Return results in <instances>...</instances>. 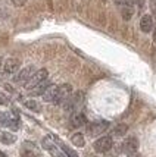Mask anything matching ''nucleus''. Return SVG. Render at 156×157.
<instances>
[{
  "label": "nucleus",
  "instance_id": "obj_1",
  "mask_svg": "<svg viewBox=\"0 0 156 157\" xmlns=\"http://www.w3.org/2000/svg\"><path fill=\"white\" fill-rule=\"evenodd\" d=\"M82 103H84V93L78 91V93L71 94L66 98V101L63 103V109L66 110V112L74 113V112H78V109L82 106Z\"/></svg>",
  "mask_w": 156,
  "mask_h": 157
},
{
  "label": "nucleus",
  "instance_id": "obj_2",
  "mask_svg": "<svg viewBox=\"0 0 156 157\" xmlns=\"http://www.w3.org/2000/svg\"><path fill=\"white\" fill-rule=\"evenodd\" d=\"M71 94H72V87L69 84H61L59 87H56V94H54L53 103L54 104H63Z\"/></svg>",
  "mask_w": 156,
  "mask_h": 157
},
{
  "label": "nucleus",
  "instance_id": "obj_3",
  "mask_svg": "<svg viewBox=\"0 0 156 157\" xmlns=\"http://www.w3.org/2000/svg\"><path fill=\"white\" fill-rule=\"evenodd\" d=\"M108 128H109V122H106V121H97V122L88 123L87 125V134L90 137H97V135H102Z\"/></svg>",
  "mask_w": 156,
  "mask_h": 157
},
{
  "label": "nucleus",
  "instance_id": "obj_4",
  "mask_svg": "<svg viewBox=\"0 0 156 157\" xmlns=\"http://www.w3.org/2000/svg\"><path fill=\"white\" fill-rule=\"evenodd\" d=\"M47 76H49L47 69H40V71H35L34 74H33V76H31V78L28 79V82L25 84V88H27V90L34 88L35 85H38L40 82L46 81V79H47Z\"/></svg>",
  "mask_w": 156,
  "mask_h": 157
},
{
  "label": "nucleus",
  "instance_id": "obj_5",
  "mask_svg": "<svg viewBox=\"0 0 156 157\" xmlns=\"http://www.w3.org/2000/svg\"><path fill=\"white\" fill-rule=\"evenodd\" d=\"M35 72V68L33 65H30V66H25V68L19 71V74L15 76V82L16 84H21V85H25L28 82V79L33 76V74Z\"/></svg>",
  "mask_w": 156,
  "mask_h": 157
},
{
  "label": "nucleus",
  "instance_id": "obj_6",
  "mask_svg": "<svg viewBox=\"0 0 156 157\" xmlns=\"http://www.w3.org/2000/svg\"><path fill=\"white\" fill-rule=\"evenodd\" d=\"M138 140L136 137H128L121 145V151L122 153H127V154H134L137 150H138Z\"/></svg>",
  "mask_w": 156,
  "mask_h": 157
},
{
  "label": "nucleus",
  "instance_id": "obj_7",
  "mask_svg": "<svg viewBox=\"0 0 156 157\" xmlns=\"http://www.w3.org/2000/svg\"><path fill=\"white\" fill-rule=\"evenodd\" d=\"M112 137H100L97 141L94 143V150L97 153H106L112 148Z\"/></svg>",
  "mask_w": 156,
  "mask_h": 157
},
{
  "label": "nucleus",
  "instance_id": "obj_8",
  "mask_svg": "<svg viewBox=\"0 0 156 157\" xmlns=\"http://www.w3.org/2000/svg\"><path fill=\"white\" fill-rule=\"evenodd\" d=\"M155 28V22H153V16L152 15H143L140 19V29L143 33L149 34L150 31H153Z\"/></svg>",
  "mask_w": 156,
  "mask_h": 157
},
{
  "label": "nucleus",
  "instance_id": "obj_9",
  "mask_svg": "<svg viewBox=\"0 0 156 157\" xmlns=\"http://www.w3.org/2000/svg\"><path fill=\"white\" fill-rule=\"evenodd\" d=\"M21 156L22 157H37L38 156V151L33 143H24L22 145V150H21Z\"/></svg>",
  "mask_w": 156,
  "mask_h": 157
},
{
  "label": "nucleus",
  "instance_id": "obj_10",
  "mask_svg": "<svg viewBox=\"0 0 156 157\" xmlns=\"http://www.w3.org/2000/svg\"><path fill=\"white\" fill-rule=\"evenodd\" d=\"M71 125L74 128H81L84 125H87V119L84 116V113L81 112H74L72 116H71Z\"/></svg>",
  "mask_w": 156,
  "mask_h": 157
},
{
  "label": "nucleus",
  "instance_id": "obj_11",
  "mask_svg": "<svg viewBox=\"0 0 156 157\" xmlns=\"http://www.w3.org/2000/svg\"><path fill=\"white\" fill-rule=\"evenodd\" d=\"M19 66H21V62L18 60V59H15V57H10V59L6 60L3 69H5L6 74H15V72L19 69Z\"/></svg>",
  "mask_w": 156,
  "mask_h": 157
},
{
  "label": "nucleus",
  "instance_id": "obj_12",
  "mask_svg": "<svg viewBox=\"0 0 156 157\" xmlns=\"http://www.w3.org/2000/svg\"><path fill=\"white\" fill-rule=\"evenodd\" d=\"M49 85H50V82L46 79V81L40 82L38 85H35L34 88L30 90V94H31V96H41V94H43V93L46 91V88H47Z\"/></svg>",
  "mask_w": 156,
  "mask_h": 157
},
{
  "label": "nucleus",
  "instance_id": "obj_13",
  "mask_svg": "<svg viewBox=\"0 0 156 157\" xmlns=\"http://www.w3.org/2000/svg\"><path fill=\"white\" fill-rule=\"evenodd\" d=\"M43 147L46 148L47 151H50L52 153V156H54V157H61V153H59V150L56 148V145H54L49 138H44L43 140Z\"/></svg>",
  "mask_w": 156,
  "mask_h": 157
},
{
  "label": "nucleus",
  "instance_id": "obj_14",
  "mask_svg": "<svg viewBox=\"0 0 156 157\" xmlns=\"http://www.w3.org/2000/svg\"><path fill=\"white\" fill-rule=\"evenodd\" d=\"M54 94H56V85H52V84H50L41 96H43V100H44V101H53Z\"/></svg>",
  "mask_w": 156,
  "mask_h": 157
},
{
  "label": "nucleus",
  "instance_id": "obj_15",
  "mask_svg": "<svg viewBox=\"0 0 156 157\" xmlns=\"http://www.w3.org/2000/svg\"><path fill=\"white\" fill-rule=\"evenodd\" d=\"M16 141V137H15L14 134H10V132H2L0 134V143L3 144H14Z\"/></svg>",
  "mask_w": 156,
  "mask_h": 157
},
{
  "label": "nucleus",
  "instance_id": "obj_16",
  "mask_svg": "<svg viewBox=\"0 0 156 157\" xmlns=\"http://www.w3.org/2000/svg\"><path fill=\"white\" fill-rule=\"evenodd\" d=\"M127 129H128V126L124 125V123L116 125L115 128H114V131H112V135H114V137H124L125 132H127Z\"/></svg>",
  "mask_w": 156,
  "mask_h": 157
},
{
  "label": "nucleus",
  "instance_id": "obj_17",
  "mask_svg": "<svg viewBox=\"0 0 156 157\" xmlns=\"http://www.w3.org/2000/svg\"><path fill=\"white\" fill-rule=\"evenodd\" d=\"M121 12H122V18L125 21H130L133 13H134V6H122Z\"/></svg>",
  "mask_w": 156,
  "mask_h": 157
},
{
  "label": "nucleus",
  "instance_id": "obj_18",
  "mask_svg": "<svg viewBox=\"0 0 156 157\" xmlns=\"http://www.w3.org/2000/svg\"><path fill=\"white\" fill-rule=\"evenodd\" d=\"M71 141H72V144L77 145V147H84V144H86L82 134H74V135L71 137Z\"/></svg>",
  "mask_w": 156,
  "mask_h": 157
},
{
  "label": "nucleus",
  "instance_id": "obj_19",
  "mask_svg": "<svg viewBox=\"0 0 156 157\" xmlns=\"http://www.w3.org/2000/svg\"><path fill=\"white\" fill-rule=\"evenodd\" d=\"M25 106H27L30 110H34V112H40V106H38V103L34 101V100H27V101H25Z\"/></svg>",
  "mask_w": 156,
  "mask_h": 157
},
{
  "label": "nucleus",
  "instance_id": "obj_20",
  "mask_svg": "<svg viewBox=\"0 0 156 157\" xmlns=\"http://www.w3.org/2000/svg\"><path fill=\"white\" fill-rule=\"evenodd\" d=\"M6 126L7 128H10L12 131H18V128H19V122H18L16 119H12V117H10V119L7 121Z\"/></svg>",
  "mask_w": 156,
  "mask_h": 157
},
{
  "label": "nucleus",
  "instance_id": "obj_21",
  "mask_svg": "<svg viewBox=\"0 0 156 157\" xmlns=\"http://www.w3.org/2000/svg\"><path fill=\"white\" fill-rule=\"evenodd\" d=\"M62 150L65 151V154L68 157H78V154H77L74 150H71L69 147H66V145H62Z\"/></svg>",
  "mask_w": 156,
  "mask_h": 157
},
{
  "label": "nucleus",
  "instance_id": "obj_22",
  "mask_svg": "<svg viewBox=\"0 0 156 157\" xmlns=\"http://www.w3.org/2000/svg\"><path fill=\"white\" fill-rule=\"evenodd\" d=\"M115 3L118 6H133V3H134V0H115Z\"/></svg>",
  "mask_w": 156,
  "mask_h": 157
},
{
  "label": "nucleus",
  "instance_id": "obj_23",
  "mask_svg": "<svg viewBox=\"0 0 156 157\" xmlns=\"http://www.w3.org/2000/svg\"><path fill=\"white\" fill-rule=\"evenodd\" d=\"M10 119V116L7 115V113H0V125H3V126H6L7 121Z\"/></svg>",
  "mask_w": 156,
  "mask_h": 157
},
{
  "label": "nucleus",
  "instance_id": "obj_24",
  "mask_svg": "<svg viewBox=\"0 0 156 157\" xmlns=\"http://www.w3.org/2000/svg\"><path fill=\"white\" fill-rule=\"evenodd\" d=\"M12 3H14L16 7H21V6H24V5L27 3V0H12Z\"/></svg>",
  "mask_w": 156,
  "mask_h": 157
},
{
  "label": "nucleus",
  "instance_id": "obj_25",
  "mask_svg": "<svg viewBox=\"0 0 156 157\" xmlns=\"http://www.w3.org/2000/svg\"><path fill=\"white\" fill-rule=\"evenodd\" d=\"M136 3H137V7H138V9H143V7H144V3H146V0H136Z\"/></svg>",
  "mask_w": 156,
  "mask_h": 157
},
{
  "label": "nucleus",
  "instance_id": "obj_26",
  "mask_svg": "<svg viewBox=\"0 0 156 157\" xmlns=\"http://www.w3.org/2000/svg\"><path fill=\"white\" fill-rule=\"evenodd\" d=\"M7 103V98L3 94H0V104H6Z\"/></svg>",
  "mask_w": 156,
  "mask_h": 157
},
{
  "label": "nucleus",
  "instance_id": "obj_27",
  "mask_svg": "<svg viewBox=\"0 0 156 157\" xmlns=\"http://www.w3.org/2000/svg\"><path fill=\"white\" fill-rule=\"evenodd\" d=\"M3 16H5V13H3V10L0 9V19H3Z\"/></svg>",
  "mask_w": 156,
  "mask_h": 157
},
{
  "label": "nucleus",
  "instance_id": "obj_28",
  "mask_svg": "<svg viewBox=\"0 0 156 157\" xmlns=\"http://www.w3.org/2000/svg\"><path fill=\"white\" fill-rule=\"evenodd\" d=\"M0 157H5V154H3V153H2V151H0Z\"/></svg>",
  "mask_w": 156,
  "mask_h": 157
},
{
  "label": "nucleus",
  "instance_id": "obj_29",
  "mask_svg": "<svg viewBox=\"0 0 156 157\" xmlns=\"http://www.w3.org/2000/svg\"><path fill=\"white\" fill-rule=\"evenodd\" d=\"M153 40H155V43H156V29H155V38H153Z\"/></svg>",
  "mask_w": 156,
  "mask_h": 157
},
{
  "label": "nucleus",
  "instance_id": "obj_30",
  "mask_svg": "<svg viewBox=\"0 0 156 157\" xmlns=\"http://www.w3.org/2000/svg\"><path fill=\"white\" fill-rule=\"evenodd\" d=\"M0 65H2V57H0Z\"/></svg>",
  "mask_w": 156,
  "mask_h": 157
},
{
  "label": "nucleus",
  "instance_id": "obj_31",
  "mask_svg": "<svg viewBox=\"0 0 156 157\" xmlns=\"http://www.w3.org/2000/svg\"><path fill=\"white\" fill-rule=\"evenodd\" d=\"M103 2H106V0H103Z\"/></svg>",
  "mask_w": 156,
  "mask_h": 157
}]
</instances>
